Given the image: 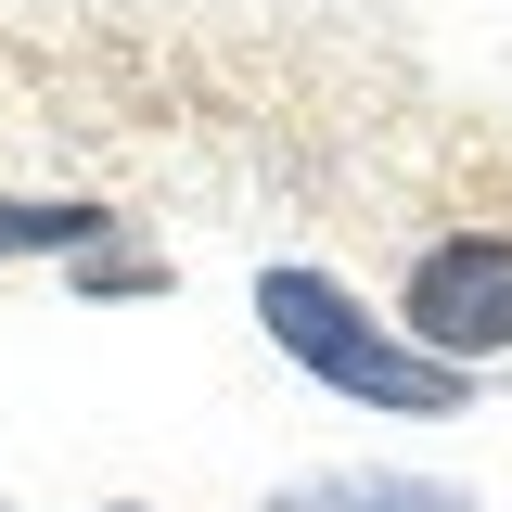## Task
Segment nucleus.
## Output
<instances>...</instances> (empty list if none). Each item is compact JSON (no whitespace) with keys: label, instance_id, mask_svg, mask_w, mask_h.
<instances>
[{"label":"nucleus","instance_id":"f257e3e1","mask_svg":"<svg viewBox=\"0 0 512 512\" xmlns=\"http://www.w3.org/2000/svg\"><path fill=\"white\" fill-rule=\"evenodd\" d=\"M256 320H269V346L282 359H308L333 397H359V410H410V423H448L461 410V372L448 359H410V333H384L346 282H320V269H256Z\"/></svg>","mask_w":512,"mask_h":512},{"label":"nucleus","instance_id":"f03ea898","mask_svg":"<svg viewBox=\"0 0 512 512\" xmlns=\"http://www.w3.org/2000/svg\"><path fill=\"white\" fill-rule=\"evenodd\" d=\"M410 333L436 359H500L512 346V231H448L410 256Z\"/></svg>","mask_w":512,"mask_h":512},{"label":"nucleus","instance_id":"7ed1b4c3","mask_svg":"<svg viewBox=\"0 0 512 512\" xmlns=\"http://www.w3.org/2000/svg\"><path fill=\"white\" fill-rule=\"evenodd\" d=\"M103 244V205H0V256H64Z\"/></svg>","mask_w":512,"mask_h":512},{"label":"nucleus","instance_id":"20e7f679","mask_svg":"<svg viewBox=\"0 0 512 512\" xmlns=\"http://www.w3.org/2000/svg\"><path fill=\"white\" fill-rule=\"evenodd\" d=\"M320 512H461V500H436V487H346V500H320Z\"/></svg>","mask_w":512,"mask_h":512}]
</instances>
